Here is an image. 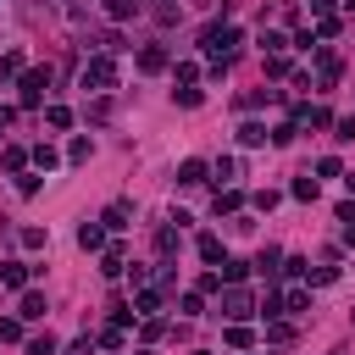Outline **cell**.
<instances>
[{
    "label": "cell",
    "instance_id": "obj_1",
    "mask_svg": "<svg viewBox=\"0 0 355 355\" xmlns=\"http://www.w3.org/2000/svg\"><path fill=\"white\" fill-rule=\"evenodd\" d=\"M116 83V61L111 55H89V67H83V89H111Z\"/></svg>",
    "mask_w": 355,
    "mask_h": 355
},
{
    "label": "cell",
    "instance_id": "obj_2",
    "mask_svg": "<svg viewBox=\"0 0 355 355\" xmlns=\"http://www.w3.org/2000/svg\"><path fill=\"white\" fill-rule=\"evenodd\" d=\"M222 316H227V322H244V316H255V300H250L239 283H227V288H222Z\"/></svg>",
    "mask_w": 355,
    "mask_h": 355
},
{
    "label": "cell",
    "instance_id": "obj_3",
    "mask_svg": "<svg viewBox=\"0 0 355 355\" xmlns=\"http://www.w3.org/2000/svg\"><path fill=\"white\" fill-rule=\"evenodd\" d=\"M44 83H50V67H33V72H22V105H39L44 100Z\"/></svg>",
    "mask_w": 355,
    "mask_h": 355
},
{
    "label": "cell",
    "instance_id": "obj_4",
    "mask_svg": "<svg viewBox=\"0 0 355 355\" xmlns=\"http://www.w3.org/2000/svg\"><path fill=\"white\" fill-rule=\"evenodd\" d=\"M100 272H105V277H122V272H128V250H122V244H105V255H100Z\"/></svg>",
    "mask_w": 355,
    "mask_h": 355
},
{
    "label": "cell",
    "instance_id": "obj_5",
    "mask_svg": "<svg viewBox=\"0 0 355 355\" xmlns=\"http://www.w3.org/2000/svg\"><path fill=\"white\" fill-rule=\"evenodd\" d=\"M166 61H172V55H166L161 44H144V50H139V72H166Z\"/></svg>",
    "mask_w": 355,
    "mask_h": 355
},
{
    "label": "cell",
    "instance_id": "obj_6",
    "mask_svg": "<svg viewBox=\"0 0 355 355\" xmlns=\"http://www.w3.org/2000/svg\"><path fill=\"white\" fill-rule=\"evenodd\" d=\"M17 316H22V322H44V294H39V288H28V294H22V305H17Z\"/></svg>",
    "mask_w": 355,
    "mask_h": 355
},
{
    "label": "cell",
    "instance_id": "obj_7",
    "mask_svg": "<svg viewBox=\"0 0 355 355\" xmlns=\"http://www.w3.org/2000/svg\"><path fill=\"white\" fill-rule=\"evenodd\" d=\"M128 216H133V205H128V200H111V205H105V216H100V222H105V227H116V233H122V227H128Z\"/></svg>",
    "mask_w": 355,
    "mask_h": 355
},
{
    "label": "cell",
    "instance_id": "obj_8",
    "mask_svg": "<svg viewBox=\"0 0 355 355\" xmlns=\"http://www.w3.org/2000/svg\"><path fill=\"white\" fill-rule=\"evenodd\" d=\"M78 244L83 250H105V222H83L78 227Z\"/></svg>",
    "mask_w": 355,
    "mask_h": 355
},
{
    "label": "cell",
    "instance_id": "obj_9",
    "mask_svg": "<svg viewBox=\"0 0 355 355\" xmlns=\"http://www.w3.org/2000/svg\"><path fill=\"white\" fill-rule=\"evenodd\" d=\"M28 272H33L28 261H6V266H0V283H6V288H22V283H28Z\"/></svg>",
    "mask_w": 355,
    "mask_h": 355
},
{
    "label": "cell",
    "instance_id": "obj_10",
    "mask_svg": "<svg viewBox=\"0 0 355 355\" xmlns=\"http://www.w3.org/2000/svg\"><path fill=\"white\" fill-rule=\"evenodd\" d=\"M205 172H211L205 161H183V166H178V183H183V189H194V183H205Z\"/></svg>",
    "mask_w": 355,
    "mask_h": 355
},
{
    "label": "cell",
    "instance_id": "obj_11",
    "mask_svg": "<svg viewBox=\"0 0 355 355\" xmlns=\"http://www.w3.org/2000/svg\"><path fill=\"white\" fill-rule=\"evenodd\" d=\"M200 261H211V266H216V261H227V250H222V239H216V233H200Z\"/></svg>",
    "mask_w": 355,
    "mask_h": 355
},
{
    "label": "cell",
    "instance_id": "obj_12",
    "mask_svg": "<svg viewBox=\"0 0 355 355\" xmlns=\"http://www.w3.org/2000/svg\"><path fill=\"white\" fill-rule=\"evenodd\" d=\"M305 311H311V294L305 288H288L283 294V316H305Z\"/></svg>",
    "mask_w": 355,
    "mask_h": 355
},
{
    "label": "cell",
    "instance_id": "obj_13",
    "mask_svg": "<svg viewBox=\"0 0 355 355\" xmlns=\"http://www.w3.org/2000/svg\"><path fill=\"white\" fill-rule=\"evenodd\" d=\"M239 144H244V150L266 144V128H261V122H244V128H239Z\"/></svg>",
    "mask_w": 355,
    "mask_h": 355
},
{
    "label": "cell",
    "instance_id": "obj_14",
    "mask_svg": "<svg viewBox=\"0 0 355 355\" xmlns=\"http://www.w3.org/2000/svg\"><path fill=\"white\" fill-rule=\"evenodd\" d=\"M28 161H33V155H28L22 144H6V172H28Z\"/></svg>",
    "mask_w": 355,
    "mask_h": 355
},
{
    "label": "cell",
    "instance_id": "obj_15",
    "mask_svg": "<svg viewBox=\"0 0 355 355\" xmlns=\"http://www.w3.org/2000/svg\"><path fill=\"white\" fill-rule=\"evenodd\" d=\"M172 250H178V227H155V255L166 261Z\"/></svg>",
    "mask_w": 355,
    "mask_h": 355
},
{
    "label": "cell",
    "instance_id": "obj_16",
    "mask_svg": "<svg viewBox=\"0 0 355 355\" xmlns=\"http://www.w3.org/2000/svg\"><path fill=\"white\" fill-rule=\"evenodd\" d=\"M133 311H139V316H155V311H161V294H155V288H139Z\"/></svg>",
    "mask_w": 355,
    "mask_h": 355
},
{
    "label": "cell",
    "instance_id": "obj_17",
    "mask_svg": "<svg viewBox=\"0 0 355 355\" xmlns=\"http://www.w3.org/2000/svg\"><path fill=\"white\" fill-rule=\"evenodd\" d=\"M222 338H227L233 349H250V338H255V333H250L244 322H227V333H222Z\"/></svg>",
    "mask_w": 355,
    "mask_h": 355
},
{
    "label": "cell",
    "instance_id": "obj_18",
    "mask_svg": "<svg viewBox=\"0 0 355 355\" xmlns=\"http://www.w3.org/2000/svg\"><path fill=\"white\" fill-rule=\"evenodd\" d=\"M100 6H105V11L116 17V22H128V17H139V0H100Z\"/></svg>",
    "mask_w": 355,
    "mask_h": 355
},
{
    "label": "cell",
    "instance_id": "obj_19",
    "mask_svg": "<svg viewBox=\"0 0 355 355\" xmlns=\"http://www.w3.org/2000/svg\"><path fill=\"white\" fill-rule=\"evenodd\" d=\"M55 161H61V155H55V144H33V166H39V172H50Z\"/></svg>",
    "mask_w": 355,
    "mask_h": 355
},
{
    "label": "cell",
    "instance_id": "obj_20",
    "mask_svg": "<svg viewBox=\"0 0 355 355\" xmlns=\"http://www.w3.org/2000/svg\"><path fill=\"white\" fill-rule=\"evenodd\" d=\"M239 205H244L239 189H216V216H222V211H239Z\"/></svg>",
    "mask_w": 355,
    "mask_h": 355
},
{
    "label": "cell",
    "instance_id": "obj_21",
    "mask_svg": "<svg viewBox=\"0 0 355 355\" xmlns=\"http://www.w3.org/2000/svg\"><path fill=\"white\" fill-rule=\"evenodd\" d=\"M250 277V261H222V283H244Z\"/></svg>",
    "mask_w": 355,
    "mask_h": 355
},
{
    "label": "cell",
    "instance_id": "obj_22",
    "mask_svg": "<svg viewBox=\"0 0 355 355\" xmlns=\"http://www.w3.org/2000/svg\"><path fill=\"white\" fill-rule=\"evenodd\" d=\"M266 338H272V344H288V338H294V327H288L283 316H272V322H266Z\"/></svg>",
    "mask_w": 355,
    "mask_h": 355
},
{
    "label": "cell",
    "instance_id": "obj_23",
    "mask_svg": "<svg viewBox=\"0 0 355 355\" xmlns=\"http://www.w3.org/2000/svg\"><path fill=\"white\" fill-rule=\"evenodd\" d=\"M0 78H22V50H6L0 55Z\"/></svg>",
    "mask_w": 355,
    "mask_h": 355
},
{
    "label": "cell",
    "instance_id": "obj_24",
    "mask_svg": "<svg viewBox=\"0 0 355 355\" xmlns=\"http://www.w3.org/2000/svg\"><path fill=\"white\" fill-rule=\"evenodd\" d=\"M28 355H55V333H33L28 338Z\"/></svg>",
    "mask_w": 355,
    "mask_h": 355
},
{
    "label": "cell",
    "instance_id": "obj_25",
    "mask_svg": "<svg viewBox=\"0 0 355 355\" xmlns=\"http://www.w3.org/2000/svg\"><path fill=\"white\" fill-rule=\"evenodd\" d=\"M338 222H344V244H355V200L338 205Z\"/></svg>",
    "mask_w": 355,
    "mask_h": 355
},
{
    "label": "cell",
    "instance_id": "obj_26",
    "mask_svg": "<svg viewBox=\"0 0 355 355\" xmlns=\"http://www.w3.org/2000/svg\"><path fill=\"white\" fill-rule=\"evenodd\" d=\"M44 122H50V128H72V111H67V105H44Z\"/></svg>",
    "mask_w": 355,
    "mask_h": 355
},
{
    "label": "cell",
    "instance_id": "obj_27",
    "mask_svg": "<svg viewBox=\"0 0 355 355\" xmlns=\"http://www.w3.org/2000/svg\"><path fill=\"white\" fill-rule=\"evenodd\" d=\"M294 200H316V178H311V172L294 178Z\"/></svg>",
    "mask_w": 355,
    "mask_h": 355
},
{
    "label": "cell",
    "instance_id": "obj_28",
    "mask_svg": "<svg viewBox=\"0 0 355 355\" xmlns=\"http://www.w3.org/2000/svg\"><path fill=\"white\" fill-rule=\"evenodd\" d=\"M17 338H22V316H6L0 322V344H17Z\"/></svg>",
    "mask_w": 355,
    "mask_h": 355
},
{
    "label": "cell",
    "instance_id": "obj_29",
    "mask_svg": "<svg viewBox=\"0 0 355 355\" xmlns=\"http://www.w3.org/2000/svg\"><path fill=\"white\" fill-rule=\"evenodd\" d=\"M294 133H300V128H294V116H288V122L272 128V144H294Z\"/></svg>",
    "mask_w": 355,
    "mask_h": 355
},
{
    "label": "cell",
    "instance_id": "obj_30",
    "mask_svg": "<svg viewBox=\"0 0 355 355\" xmlns=\"http://www.w3.org/2000/svg\"><path fill=\"white\" fill-rule=\"evenodd\" d=\"M22 244H28V250H44L50 233H44V227H22Z\"/></svg>",
    "mask_w": 355,
    "mask_h": 355
},
{
    "label": "cell",
    "instance_id": "obj_31",
    "mask_svg": "<svg viewBox=\"0 0 355 355\" xmlns=\"http://www.w3.org/2000/svg\"><path fill=\"white\" fill-rule=\"evenodd\" d=\"M250 266H255V272H277V250H272V244H266V250H261V255H255V261H250Z\"/></svg>",
    "mask_w": 355,
    "mask_h": 355
},
{
    "label": "cell",
    "instance_id": "obj_32",
    "mask_svg": "<svg viewBox=\"0 0 355 355\" xmlns=\"http://www.w3.org/2000/svg\"><path fill=\"white\" fill-rule=\"evenodd\" d=\"M283 44H288V39H283V33H272V28H266V33H261V50H266V55H277V50H283Z\"/></svg>",
    "mask_w": 355,
    "mask_h": 355
},
{
    "label": "cell",
    "instance_id": "obj_33",
    "mask_svg": "<svg viewBox=\"0 0 355 355\" xmlns=\"http://www.w3.org/2000/svg\"><path fill=\"white\" fill-rule=\"evenodd\" d=\"M89 150H94L89 139H72V144H67V161H89Z\"/></svg>",
    "mask_w": 355,
    "mask_h": 355
},
{
    "label": "cell",
    "instance_id": "obj_34",
    "mask_svg": "<svg viewBox=\"0 0 355 355\" xmlns=\"http://www.w3.org/2000/svg\"><path fill=\"white\" fill-rule=\"evenodd\" d=\"M211 172H216V178H222V183H233V178H239V161H227V155H222V161H216V166H211Z\"/></svg>",
    "mask_w": 355,
    "mask_h": 355
},
{
    "label": "cell",
    "instance_id": "obj_35",
    "mask_svg": "<svg viewBox=\"0 0 355 355\" xmlns=\"http://www.w3.org/2000/svg\"><path fill=\"white\" fill-rule=\"evenodd\" d=\"M17 189H22V194H39V166H33V172H17Z\"/></svg>",
    "mask_w": 355,
    "mask_h": 355
},
{
    "label": "cell",
    "instance_id": "obj_36",
    "mask_svg": "<svg viewBox=\"0 0 355 355\" xmlns=\"http://www.w3.org/2000/svg\"><path fill=\"white\" fill-rule=\"evenodd\" d=\"M222 288H227L222 272H205V277H200V294H222Z\"/></svg>",
    "mask_w": 355,
    "mask_h": 355
},
{
    "label": "cell",
    "instance_id": "obj_37",
    "mask_svg": "<svg viewBox=\"0 0 355 355\" xmlns=\"http://www.w3.org/2000/svg\"><path fill=\"white\" fill-rule=\"evenodd\" d=\"M316 178H338V155H322L316 161Z\"/></svg>",
    "mask_w": 355,
    "mask_h": 355
},
{
    "label": "cell",
    "instance_id": "obj_38",
    "mask_svg": "<svg viewBox=\"0 0 355 355\" xmlns=\"http://www.w3.org/2000/svg\"><path fill=\"white\" fill-rule=\"evenodd\" d=\"M100 344H105V349H122V327H116V322H111V327H105V333H100Z\"/></svg>",
    "mask_w": 355,
    "mask_h": 355
},
{
    "label": "cell",
    "instance_id": "obj_39",
    "mask_svg": "<svg viewBox=\"0 0 355 355\" xmlns=\"http://www.w3.org/2000/svg\"><path fill=\"white\" fill-rule=\"evenodd\" d=\"M311 11H316V22H322V17H333V0H311Z\"/></svg>",
    "mask_w": 355,
    "mask_h": 355
},
{
    "label": "cell",
    "instance_id": "obj_40",
    "mask_svg": "<svg viewBox=\"0 0 355 355\" xmlns=\"http://www.w3.org/2000/svg\"><path fill=\"white\" fill-rule=\"evenodd\" d=\"M89 349H94V338H78V344H72L67 355H89Z\"/></svg>",
    "mask_w": 355,
    "mask_h": 355
},
{
    "label": "cell",
    "instance_id": "obj_41",
    "mask_svg": "<svg viewBox=\"0 0 355 355\" xmlns=\"http://www.w3.org/2000/svg\"><path fill=\"white\" fill-rule=\"evenodd\" d=\"M338 139H355V116H344V122H338Z\"/></svg>",
    "mask_w": 355,
    "mask_h": 355
},
{
    "label": "cell",
    "instance_id": "obj_42",
    "mask_svg": "<svg viewBox=\"0 0 355 355\" xmlns=\"http://www.w3.org/2000/svg\"><path fill=\"white\" fill-rule=\"evenodd\" d=\"M6 122H11V105H0V128H6Z\"/></svg>",
    "mask_w": 355,
    "mask_h": 355
},
{
    "label": "cell",
    "instance_id": "obj_43",
    "mask_svg": "<svg viewBox=\"0 0 355 355\" xmlns=\"http://www.w3.org/2000/svg\"><path fill=\"white\" fill-rule=\"evenodd\" d=\"M344 189H349V194H355V172H349V178H344Z\"/></svg>",
    "mask_w": 355,
    "mask_h": 355
},
{
    "label": "cell",
    "instance_id": "obj_44",
    "mask_svg": "<svg viewBox=\"0 0 355 355\" xmlns=\"http://www.w3.org/2000/svg\"><path fill=\"white\" fill-rule=\"evenodd\" d=\"M344 6H349V11H355V0H344Z\"/></svg>",
    "mask_w": 355,
    "mask_h": 355
},
{
    "label": "cell",
    "instance_id": "obj_45",
    "mask_svg": "<svg viewBox=\"0 0 355 355\" xmlns=\"http://www.w3.org/2000/svg\"><path fill=\"white\" fill-rule=\"evenodd\" d=\"M133 355H150V349H133Z\"/></svg>",
    "mask_w": 355,
    "mask_h": 355
},
{
    "label": "cell",
    "instance_id": "obj_46",
    "mask_svg": "<svg viewBox=\"0 0 355 355\" xmlns=\"http://www.w3.org/2000/svg\"><path fill=\"white\" fill-rule=\"evenodd\" d=\"M194 355H205V349H194Z\"/></svg>",
    "mask_w": 355,
    "mask_h": 355
}]
</instances>
